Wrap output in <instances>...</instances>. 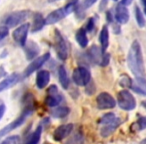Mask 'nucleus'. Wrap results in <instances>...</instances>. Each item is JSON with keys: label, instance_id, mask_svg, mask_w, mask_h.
Here are the masks:
<instances>
[{"label": "nucleus", "instance_id": "nucleus-37", "mask_svg": "<svg viewBox=\"0 0 146 144\" xmlns=\"http://www.w3.org/2000/svg\"><path fill=\"white\" fill-rule=\"evenodd\" d=\"M5 110H6L5 105H4V104H1V105H0V120H1V118H2L3 115H4Z\"/></svg>", "mask_w": 146, "mask_h": 144}, {"label": "nucleus", "instance_id": "nucleus-24", "mask_svg": "<svg viewBox=\"0 0 146 144\" xmlns=\"http://www.w3.org/2000/svg\"><path fill=\"white\" fill-rule=\"evenodd\" d=\"M62 95L57 93H53V94H48L45 98V104L49 107H54L57 106L61 101H62Z\"/></svg>", "mask_w": 146, "mask_h": 144}, {"label": "nucleus", "instance_id": "nucleus-34", "mask_svg": "<svg viewBox=\"0 0 146 144\" xmlns=\"http://www.w3.org/2000/svg\"><path fill=\"white\" fill-rule=\"evenodd\" d=\"M8 34H9L8 27H6L5 25H1V26H0V41L3 40Z\"/></svg>", "mask_w": 146, "mask_h": 144}, {"label": "nucleus", "instance_id": "nucleus-10", "mask_svg": "<svg viewBox=\"0 0 146 144\" xmlns=\"http://www.w3.org/2000/svg\"><path fill=\"white\" fill-rule=\"evenodd\" d=\"M50 58V53H45V54L38 56L37 58L33 59L32 62L26 67V69L24 70V76L25 77H28L30 76L33 72H35L36 70L40 69L45 63L48 61V59Z\"/></svg>", "mask_w": 146, "mask_h": 144}, {"label": "nucleus", "instance_id": "nucleus-40", "mask_svg": "<svg viewBox=\"0 0 146 144\" xmlns=\"http://www.w3.org/2000/svg\"><path fill=\"white\" fill-rule=\"evenodd\" d=\"M142 1V4H143V8H144V13L146 15V0H141Z\"/></svg>", "mask_w": 146, "mask_h": 144}, {"label": "nucleus", "instance_id": "nucleus-39", "mask_svg": "<svg viewBox=\"0 0 146 144\" xmlns=\"http://www.w3.org/2000/svg\"><path fill=\"white\" fill-rule=\"evenodd\" d=\"M107 20L109 21V22H113V15L110 13V11L107 12Z\"/></svg>", "mask_w": 146, "mask_h": 144}, {"label": "nucleus", "instance_id": "nucleus-13", "mask_svg": "<svg viewBox=\"0 0 146 144\" xmlns=\"http://www.w3.org/2000/svg\"><path fill=\"white\" fill-rule=\"evenodd\" d=\"M73 127L74 126H73L72 123L64 124V125H61L59 127H57L54 130V132H53V138H54V140L55 141H61L64 138H66L73 131Z\"/></svg>", "mask_w": 146, "mask_h": 144}, {"label": "nucleus", "instance_id": "nucleus-25", "mask_svg": "<svg viewBox=\"0 0 146 144\" xmlns=\"http://www.w3.org/2000/svg\"><path fill=\"white\" fill-rule=\"evenodd\" d=\"M69 112H70V109L67 106H59L56 109L52 110L51 114L54 118H64L68 115Z\"/></svg>", "mask_w": 146, "mask_h": 144}, {"label": "nucleus", "instance_id": "nucleus-23", "mask_svg": "<svg viewBox=\"0 0 146 144\" xmlns=\"http://www.w3.org/2000/svg\"><path fill=\"white\" fill-rule=\"evenodd\" d=\"M58 79L60 82L61 86H62L64 89H67L69 87V78H68V74H67V71L65 69V67L63 65H60L58 67Z\"/></svg>", "mask_w": 146, "mask_h": 144}, {"label": "nucleus", "instance_id": "nucleus-17", "mask_svg": "<svg viewBox=\"0 0 146 144\" xmlns=\"http://www.w3.org/2000/svg\"><path fill=\"white\" fill-rule=\"evenodd\" d=\"M131 89L136 93L146 96V79L144 77H135L132 80Z\"/></svg>", "mask_w": 146, "mask_h": 144}, {"label": "nucleus", "instance_id": "nucleus-33", "mask_svg": "<svg viewBox=\"0 0 146 144\" xmlns=\"http://www.w3.org/2000/svg\"><path fill=\"white\" fill-rule=\"evenodd\" d=\"M94 27H95V19H94V17H90L87 21V24H86V31L91 32V31H93Z\"/></svg>", "mask_w": 146, "mask_h": 144}, {"label": "nucleus", "instance_id": "nucleus-12", "mask_svg": "<svg viewBox=\"0 0 146 144\" xmlns=\"http://www.w3.org/2000/svg\"><path fill=\"white\" fill-rule=\"evenodd\" d=\"M129 11H128L127 6L125 5L119 4L116 6L115 8V13H114V18L117 21L119 24H126L129 21Z\"/></svg>", "mask_w": 146, "mask_h": 144}, {"label": "nucleus", "instance_id": "nucleus-26", "mask_svg": "<svg viewBox=\"0 0 146 144\" xmlns=\"http://www.w3.org/2000/svg\"><path fill=\"white\" fill-rule=\"evenodd\" d=\"M84 142V135L83 132L81 130H78L75 133L73 134V136L66 142V144H83Z\"/></svg>", "mask_w": 146, "mask_h": 144}, {"label": "nucleus", "instance_id": "nucleus-30", "mask_svg": "<svg viewBox=\"0 0 146 144\" xmlns=\"http://www.w3.org/2000/svg\"><path fill=\"white\" fill-rule=\"evenodd\" d=\"M115 118V115H114L113 113H106L105 115H103L101 118L99 119V121H98V123L102 124V125H104V124L106 123H109L110 121H112V120Z\"/></svg>", "mask_w": 146, "mask_h": 144}, {"label": "nucleus", "instance_id": "nucleus-27", "mask_svg": "<svg viewBox=\"0 0 146 144\" xmlns=\"http://www.w3.org/2000/svg\"><path fill=\"white\" fill-rule=\"evenodd\" d=\"M134 14H135V20H136V22H137L138 26H139L140 28L145 26V24H146L145 18H144L143 13L141 12V10H140V8L137 5L135 6V9H134Z\"/></svg>", "mask_w": 146, "mask_h": 144}, {"label": "nucleus", "instance_id": "nucleus-35", "mask_svg": "<svg viewBox=\"0 0 146 144\" xmlns=\"http://www.w3.org/2000/svg\"><path fill=\"white\" fill-rule=\"evenodd\" d=\"M137 125L140 130L146 129V117H140L137 120Z\"/></svg>", "mask_w": 146, "mask_h": 144}, {"label": "nucleus", "instance_id": "nucleus-22", "mask_svg": "<svg viewBox=\"0 0 146 144\" xmlns=\"http://www.w3.org/2000/svg\"><path fill=\"white\" fill-rule=\"evenodd\" d=\"M75 39L81 48H86L88 45L87 31L85 28H79L75 34Z\"/></svg>", "mask_w": 146, "mask_h": 144}, {"label": "nucleus", "instance_id": "nucleus-2", "mask_svg": "<svg viewBox=\"0 0 146 144\" xmlns=\"http://www.w3.org/2000/svg\"><path fill=\"white\" fill-rule=\"evenodd\" d=\"M34 109H35V103H26L25 104L24 109H23L22 113L19 115V117H17L16 119L13 120L10 124L6 125L5 127H3L2 129L0 130V138L7 135L9 132H11L12 130L16 129L17 127L22 125V124L25 122V120L27 119V117H29V116L33 113Z\"/></svg>", "mask_w": 146, "mask_h": 144}, {"label": "nucleus", "instance_id": "nucleus-4", "mask_svg": "<svg viewBox=\"0 0 146 144\" xmlns=\"http://www.w3.org/2000/svg\"><path fill=\"white\" fill-rule=\"evenodd\" d=\"M54 46L58 58L62 61L66 60L68 57V45H67L66 39L58 29H55L54 32Z\"/></svg>", "mask_w": 146, "mask_h": 144}, {"label": "nucleus", "instance_id": "nucleus-44", "mask_svg": "<svg viewBox=\"0 0 146 144\" xmlns=\"http://www.w3.org/2000/svg\"><path fill=\"white\" fill-rule=\"evenodd\" d=\"M113 1H118V0H113Z\"/></svg>", "mask_w": 146, "mask_h": 144}, {"label": "nucleus", "instance_id": "nucleus-19", "mask_svg": "<svg viewBox=\"0 0 146 144\" xmlns=\"http://www.w3.org/2000/svg\"><path fill=\"white\" fill-rule=\"evenodd\" d=\"M50 80V73L47 70H39L36 75V86L39 89L45 88Z\"/></svg>", "mask_w": 146, "mask_h": 144}, {"label": "nucleus", "instance_id": "nucleus-36", "mask_svg": "<svg viewBox=\"0 0 146 144\" xmlns=\"http://www.w3.org/2000/svg\"><path fill=\"white\" fill-rule=\"evenodd\" d=\"M107 3H108V0H101V2H100V10H104V9L106 8V6H107Z\"/></svg>", "mask_w": 146, "mask_h": 144}, {"label": "nucleus", "instance_id": "nucleus-43", "mask_svg": "<svg viewBox=\"0 0 146 144\" xmlns=\"http://www.w3.org/2000/svg\"><path fill=\"white\" fill-rule=\"evenodd\" d=\"M142 104H143L144 107H146V101H143V102H142Z\"/></svg>", "mask_w": 146, "mask_h": 144}, {"label": "nucleus", "instance_id": "nucleus-14", "mask_svg": "<svg viewBox=\"0 0 146 144\" xmlns=\"http://www.w3.org/2000/svg\"><path fill=\"white\" fill-rule=\"evenodd\" d=\"M121 124V120L119 118H114L112 121H110L109 123H106L104 125H102L101 129H100V134L102 137L106 138L109 137L114 131L118 128V126Z\"/></svg>", "mask_w": 146, "mask_h": 144}, {"label": "nucleus", "instance_id": "nucleus-11", "mask_svg": "<svg viewBox=\"0 0 146 144\" xmlns=\"http://www.w3.org/2000/svg\"><path fill=\"white\" fill-rule=\"evenodd\" d=\"M68 12L66 11V9L64 8V6L61 7V8H58L56 10H53L52 12H50L45 18V22H46V25H53L55 23L59 22L62 19H64L65 17L68 16Z\"/></svg>", "mask_w": 146, "mask_h": 144}, {"label": "nucleus", "instance_id": "nucleus-6", "mask_svg": "<svg viewBox=\"0 0 146 144\" xmlns=\"http://www.w3.org/2000/svg\"><path fill=\"white\" fill-rule=\"evenodd\" d=\"M117 101L119 107L123 110H126V111L133 110L136 107L135 98L128 90H121L118 92Z\"/></svg>", "mask_w": 146, "mask_h": 144}, {"label": "nucleus", "instance_id": "nucleus-32", "mask_svg": "<svg viewBox=\"0 0 146 144\" xmlns=\"http://www.w3.org/2000/svg\"><path fill=\"white\" fill-rule=\"evenodd\" d=\"M96 88H95V84L93 83V81H90L89 83L86 85V89H85V92L86 94H88V95H92V94L95 92Z\"/></svg>", "mask_w": 146, "mask_h": 144}, {"label": "nucleus", "instance_id": "nucleus-3", "mask_svg": "<svg viewBox=\"0 0 146 144\" xmlns=\"http://www.w3.org/2000/svg\"><path fill=\"white\" fill-rule=\"evenodd\" d=\"M86 55H87V58L90 60V62L94 63V64H97L102 67H105L109 64L110 54L103 51L101 47L97 46V45H92L87 50Z\"/></svg>", "mask_w": 146, "mask_h": 144}, {"label": "nucleus", "instance_id": "nucleus-18", "mask_svg": "<svg viewBox=\"0 0 146 144\" xmlns=\"http://www.w3.org/2000/svg\"><path fill=\"white\" fill-rule=\"evenodd\" d=\"M46 25L45 22V18L43 17V15L40 12H35L33 14V19H32V24H31V31L33 33H36L38 31L42 30L43 27Z\"/></svg>", "mask_w": 146, "mask_h": 144}, {"label": "nucleus", "instance_id": "nucleus-41", "mask_svg": "<svg viewBox=\"0 0 146 144\" xmlns=\"http://www.w3.org/2000/svg\"><path fill=\"white\" fill-rule=\"evenodd\" d=\"M139 144H146V138H145V139H143V140H142V141L140 142Z\"/></svg>", "mask_w": 146, "mask_h": 144}, {"label": "nucleus", "instance_id": "nucleus-21", "mask_svg": "<svg viewBox=\"0 0 146 144\" xmlns=\"http://www.w3.org/2000/svg\"><path fill=\"white\" fill-rule=\"evenodd\" d=\"M41 133H42V126L39 125L35 129L34 132H32V133L27 136L23 144H39V141H40L41 138Z\"/></svg>", "mask_w": 146, "mask_h": 144}, {"label": "nucleus", "instance_id": "nucleus-20", "mask_svg": "<svg viewBox=\"0 0 146 144\" xmlns=\"http://www.w3.org/2000/svg\"><path fill=\"white\" fill-rule=\"evenodd\" d=\"M99 42L102 50L106 51V49L108 48V45H109V30H108L107 25H103V27L101 28L99 34Z\"/></svg>", "mask_w": 146, "mask_h": 144}, {"label": "nucleus", "instance_id": "nucleus-31", "mask_svg": "<svg viewBox=\"0 0 146 144\" xmlns=\"http://www.w3.org/2000/svg\"><path fill=\"white\" fill-rule=\"evenodd\" d=\"M96 2H97V0H83V1H82V3L80 4V6L86 10V9L90 8L92 5L95 4Z\"/></svg>", "mask_w": 146, "mask_h": 144}, {"label": "nucleus", "instance_id": "nucleus-29", "mask_svg": "<svg viewBox=\"0 0 146 144\" xmlns=\"http://www.w3.org/2000/svg\"><path fill=\"white\" fill-rule=\"evenodd\" d=\"M120 85L122 87H131V84H132V79L127 75H122L121 78H120V81H119Z\"/></svg>", "mask_w": 146, "mask_h": 144}, {"label": "nucleus", "instance_id": "nucleus-42", "mask_svg": "<svg viewBox=\"0 0 146 144\" xmlns=\"http://www.w3.org/2000/svg\"><path fill=\"white\" fill-rule=\"evenodd\" d=\"M56 1H59V0H48V2L52 3V2H56Z\"/></svg>", "mask_w": 146, "mask_h": 144}, {"label": "nucleus", "instance_id": "nucleus-5", "mask_svg": "<svg viewBox=\"0 0 146 144\" xmlns=\"http://www.w3.org/2000/svg\"><path fill=\"white\" fill-rule=\"evenodd\" d=\"M30 11L29 10H18L14 11V12L10 13L7 15L6 18L4 19V24L6 27L11 28V27H15L17 25L23 23L27 18H28Z\"/></svg>", "mask_w": 146, "mask_h": 144}, {"label": "nucleus", "instance_id": "nucleus-16", "mask_svg": "<svg viewBox=\"0 0 146 144\" xmlns=\"http://www.w3.org/2000/svg\"><path fill=\"white\" fill-rule=\"evenodd\" d=\"M20 81V75L17 73H12L9 76H7L5 79H3L0 82V92L4 91V90L8 89V88L14 86Z\"/></svg>", "mask_w": 146, "mask_h": 144}, {"label": "nucleus", "instance_id": "nucleus-8", "mask_svg": "<svg viewBox=\"0 0 146 144\" xmlns=\"http://www.w3.org/2000/svg\"><path fill=\"white\" fill-rule=\"evenodd\" d=\"M116 105L115 99L108 92H101L96 97V106L100 110L112 109Z\"/></svg>", "mask_w": 146, "mask_h": 144}, {"label": "nucleus", "instance_id": "nucleus-38", "mask_svg": "<svg viewBox=\"0 0 146 144\" xmlns=\"http://www.w3.org/2000/svg\"><path fill=\"white\" fill-rule=\"evenodd\" d=\"M132 1H133V0H121V4L125 5V6H128V5L131 4Z\"/></svg>", "mask_w": 146, "mask_h": 144}, {"label": "nucleus", "instance_id": "nucleus-7", "mask_svg": "<svg viewBox=\"0 0 146 144\" xmlns=\"http://www.w3.org/2000/svg\"><path fill=\"white\" fill-rule=\"evenodd\" d=\"M73 82L78 86H86L91 81V74L89 70L83 66H79L73 70Z\"/></svg>", "mask_w": 146, "mask_h": 144}, {"label": "nucleus", "instance_id": "nucleus-15", "mask_svg": "<svg viewBox=\"0 0 146 144\" xmlns=\"http://www.w3.org/2000/svg\"><path fill=\"white\" fill-rule=\"evenodd\" d=\"M24 52L26 55V58L28 60H33L36 56L39 55L40 52V48H39L38 44L34 41H27L26 44L24 45Z\"/></svg>", "mask_w": 146, "mask_h": 144}, {"label": "nucleus", "instance_id": "nucleus-28", "mask_svg": "<svg viewBox=\"0 0 146 144\" xmlns=\"http://www.w3.org/2000/svg\"><path fill=\"white\" fill-rule=\"evenodd\" d=\"M20 143V137L18 135H13L9 136L6 139H4L1 144H19Z\"/></svg>", "mask_w": 146, "mask_h": 144}, {"label": "nucleus", "instance_id": "nucleus-9", "mask_svg": "<svg viewBox=\"0 0 146 144\" xmlns=\"http://www.w3.org/2000/svg\"><path fill=\"white\" fill-rule=\"evenodd\" d=\"M29 29H30V24L29 23H23L19 25L12 33V37L14 41L20 46H24L27 42V35H28Z\"/></svg>", "mask_w": 146, "mask_h": 144}, {"label": "nucleus", "instance_id": "nucleus-1", "mask_svg": "<svg viewBox=\"0 0 146 144\" xmlns=\"http://www.w3.org/2000/svg\"><path fill=\"white\" fill-rule=\"evenodd\" d=\"M127 66L135 77H143L145 74L143 55L139 41L134 40L127 54Z\"/></svg>", "mask_w": 146, "mask_h": 144}]
</instances>
